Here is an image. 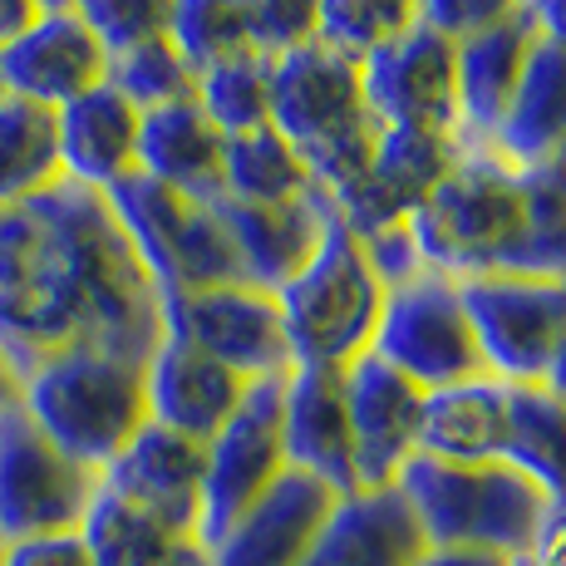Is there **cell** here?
<instances>
[{
	"label": "cell",
	"instance_id": "cell-1",
	"mask_svg": "<svg viewBox=\"0 0 566 566\" xmlns=\"http://www.w3.org/2000/svg\"><path fill=\"white\" fill-rule=\"evenodd\" d=\"M163 340V296L104 192L54 182L0 207V355L35 365L64 345L144 360Z\"/></svg>",
	"mask_w": 566,
	"mask_h": 566
},
{
	"label": "cell",
	"instance_id": "cell-2",
	"mask_svg": "<svg viewBox=\"0 0 566 566\" xmlns=\"http://www.w3.org/2000/svg\"><path fill=\"white\" fill-rule=\"evenodd\" d=\"M20 409L74 463L104 473L128 439L148 423L144 360L64 345L20 369Z\"/></svg>",
	"mask_w": 566,
	"mask_h": 566
},
{
	"label": "cell",
	"instance_id": "cell-3",
	"mask_svg": "<svg viewBox=\"0 0 566 566\" xmlns=\"http://www.w3.org/2000/svg\"><path fill=\"white\" fill-rule=\"evenodd\" d=\"M271 128L306 163L325 198H345L375 154L379 124L365 104L360 64L325 45H301L271 60Z\"/></svg>",
	"mask_w": 566,
	"mask_h": 566
},
{
	"label": "cell",
	"instance_id": "cell-4",
	"mask_svg": "<svg viewBox=\"0 0 566 566\" xmlns=\"http://www.w3.org/2000/svg\"><path fill=\"white\" fill-rule=\"evenodd\" d=\"M395 488L419 522L423 547H463L493 557H522L552 503L532 478H522L503 459L439 463L413 453Z\"/></svg>",
	"mask_w": 566,
	"mask_h": 566
},
{
	"label": "cell",
	"instance_id": "cell-5",
	"mask_svg": "<svg viewBox=\"0 0 566 566\" xmlns=\"http://www.w3.org/2000/svg\"><path fill=\"white\" fill-rule=\"evenodd\" d=\"M276 306L291 365L345 369L369 350L379 306H385V286L365 261L360 237L345 227L335 207L325 217L321 247L311 252V261L276 291Z\"/></svg>",
	"mask_w": 566,
	"mask_h": 566
},
{
	"label": "cell",
	"instance_id": "cell-6",
	"mask_svg": "<svg viewBox=\"0 0 566 566\" xmlns=\"http://www.w3.org/2000/svg\"><path fill=\"white\" fill-rule=\"evenodd\" d=\"M423 266L443 276L503 271L522 237V178L493 148H463L449 178L409 217Z\"/></svg>",
	"mask_w": 566,
	"mask_h": 566
},
{
	"label": "cell",
	"instance_id": "cell-7",
	"mask_svg": "<svg viewBox=\"0 0 566 566\" xmlns=\"http://www.w3.org/2000/svg\"><path fill=\"white\" fill-rule=\"evenodd\" d=\"M369 355H379L419 389H443L488 375L459 301V281L443 271H419L405 286L385 291Z\"/></svg>",
	"mask_w": 566,
	"mask_h": 566
},
{
	"label": "cell",
	"instance_id": "cell-8",
	"mask_svg": "<svg viewBox=\"0 0 566 566\" xmlns=\"http://www.w3.org/2000/svg\"><path fill=\"white\" fill-rule=\"evenodd\" d=\"M463 315L473 325L483 369L503 385H542L552 350L566 335V286L517 271H488L459 281Z\"/></svg>",
	"mask_w": 566,
	"mask_h": 566
},
{
	"label": "cell",
	"instance_id": "cell-9",
	"mask_svg": "<svg viewBox=\"0 0 566 566\" xmlns=\"http://www.w3.org/2000/svg\"><path fill=\"white\" fill-rule=\"evenodd\" d=\"M99 493V473L60 453L25 409L0 413V542L80 532Z\"/></svg>",
	"mask_w": 566,
	"mask_h": 566
},
{
	"label": "cell",
	"instance_id": "cell-10",
	"mask_svg": "<svg viewBox=\"0 0 566 566\" xmlns=\"http://www.w3.org/2000/svg\"><path fill=\"white\" fill-rule=\"evenodd\" d=\"M281 379L261 375L247 385L232 419L207 439V473H202V517L198 547L207 552L247 507L286 473V443H281Z\"/></svg>",
	"mask_w": 566,
	"mask_h": 566
},
{
	"label": "cell",
	"instance_id": "cell-11",
	"mask_svg": "<svg viewBox=\"0 0 566 566\" xmlns=\"http://www.w3.org/2000/svg\"><path fill=\"white\" fill-rule=\"evenodd\" d=\"M163 335L188 340L192 350L212 355L242 379L286 375V331H281V306L271 291L252 281L232 286H207L163 296Z\"/></svg>",
	"mask_w": 566,
	"mask_h": 566
},
{
	"label": "cell",
	"instance_id": "cell-12",
	"mask_svg": "<svg viewBox=\"0 0 566 566\" xmlns=\"http://www.w3.org/2000/svg\"><path fill=\"white\" fill-rule=\"evenodd\" d=\"M360 90L379 128H439L459 134V74L453 40L413 25L360 60ZM463 144V138H459Z\"/></svg>",
	"mask_w": 566,
	"mask_h": 566
},
{
	"label": "cell",
	"instance_id": "cell-13",
	"mask_svg": "<svg viewBox=\"0 0 566 566\" xmlns=\"http://www.w3.org/2000/svg\"><path fill=\"white\" fill-rule=\"evenodd\" d=\"M340 379H345V419H350V453H355V493L395 488L405 463L419 453L423 389L369 350L345 365Z\"/></svg>",
	"mask_w": 566,
	"mask_h": 566
},
{
	"label": "cell",
	"instance_id": "cell-14",
	"mask_svg": "<svg viewBox=\"0 0 566 566\" xmlns=\"http://www.w3.org/2000/svg\"><path fill=\"white\" fill-rule=\"evenodd\" d=\"M463 144L459 134L439 128H379L375 154H369L360 182L345 198H335V212L345 217L355 237L389 222H409L433 188L449 178Z\"/></svg>",
	"mask_w": 566,
	"mask_h": 566
},
{
	"label": "cell",
	"instance_id": "cell-15",
	"mask_svg": "<svg viewBox=\"0 0 566 566\" xmlns=\"http://www.w3.org/2000/svg\"><path fill=\"white\" fill-rule=\"evenodd\" d=\"M202 473H207V443L182 439V433L148 419L144 429L118 449V459L99 473V488H108V493L124 497V503L144 507L163 527L198 542Z\"/></svg>",
	"mask_w": 566,
	"mask_h": 566
},
{
	"label": "cell",
	"instance_id": "cell-16",
	"mask_svg": "<svg viewBox=\"0 0 566 566\" xmlns=\"http://www.w3.org/2000/svg\"><path fill=\"white\" fill-rule=\"evenodd\" d=\"M108 70L104 45L90 35L74 10L60 15H40L30 30L0 45V94H15L40 108H64L80 94L99 90Z\"/></svg>",
	"mask_w": 566,
	"mask_h": 566
},
{
	"label": "cell",
	"instance_id": "cell-17",
	"mask_svg": "<svg viewBox=\"0 0 566 566\" xmlns=\"http://www.w3.org/2000/svg\"><path fill=\"white\" fill-rule=\"evenodd\" d=\"M335 497L340 493L315 483L311 473L286 468L202 557L207 566H296L306 557L315 527L335 507Z\"/></svg>",
	"mask_w": 566,
	"mask_h": 566
},
{
	"label": "cell",
	"instance_id": "cell-18",
	"mask_svg": "<svg viewBox=\"0 0 566 566\" xmlns=\"http://www.w3.org/2000/svg\"><path fill=\"white\" fill-rule=\"evenodd\" d=\"M345 369L291 365L281 379V443L286 468H301L331 493H355L350 419H345Z\"/></svg>",
	"mask_w": 566,
	"mask_h": 566
},
{
	"label": "cell",
	"instance_id": "cell-19",
	"mask_svg": "<svg viewBox=\"0 0 566 566\" xmlns=\"http://www.w3.org/2000/svg\"><path fill=\"white\" fill-rule=\"evenodd\" d=\"M247 385H252V379H242L237 369H227L222 360H212V355L192 350L188 340H172V335H163L158 350L148 355V365H144L148 419L182 433V439H198V443H207L232 419Z\"/></svg>",
	"mask_w": 566,
	"mask_h": 566
},
{
	"label": "cell",
	"instance_id": "cell-20",
	"mask_svg": "<svg viewBox=\"0 0 566 566\" xmlns=\"http://www.w3.org/2000/svg\"><path fill=\"white\" fill-rule=\"evenodd\" d=\"M212 207L222 217L227 237H232L247 281L276 296L311 261L315 247H321L325 217H331L335 202L315 188L311 198L281 202V207H252V202H232V198H212Z\"/></svg>",
	"mask_w": 566,
	"mask_h": 566
},
{
	"label": "cell",
	"instance_id": "cell-21",
	"mask_svg": "<svg viewBox=\"0 0 566 566\" xmlns=\"http://www.w3.org/2000/svg\"><path fill=\"white\" fill-rule=\"evenodd\" d=\"M537 45L527 6L507 15L503 25H488L453 45V74H459V138L463 148H493V134L507 114L522 64Z\"/></svg>",
	"mask_w": 566,
	"mask_h": 566
},
{
	"label": "cell",
	"instance_id": "cell-22",
	"mask_svg": "<svg viewBox=\"0 0 566 566\" xmlns=\"http://www.w3.org/2000/svg\"><path fill=\"white\" fill-rule=\"evenodd\" d=\"M423 552V532L413 522L399 488L345 493L315 527L306 557L296 566H409Z\"/></svg>",
	"mask_w": 566,
	"mask_h": 566
},
{
	"label": "cell",
	"instance_id": "cell-23",
	"mask_svg": "<svg viewBox=\"0 0 566 566\" xmlns=\"http://www.w3.org/2000/svg\"><path fill=\"white\" fill-rule=\"evenodd\" d=\"M138 124H144V114L108 84L54 108L60 178L94 192H108L114 182H124L128 172H138Z\"/></svg>",
	"mask_w": 566,
	"mask_h": 566
},
{
	"label": "cell",
	"instance_id": "cell-24",
	"mask_svg": "<svg viewBox=\"0 0 566 566\" xmlns=\"http://www.w3.org/2000/svg\"><path fill=\"white\" fill-rule=\"evenodd\" d=\"M222 148L227 134L198 99L148 108L138 124V172L182 198L212 202L222 192Z\"/></svg>",
	"mask_w": 566,
	"mask_h": 566
},
{
	"label": "cell",
	"instance_id": "cell-25",
	"mask_svg": "<svg viewBox=\"0 0 566 566\" xmlns=\"http://www.w3.org/2000/svg\"><path fill=\"white\" fill-rule=\"evenodd\" d=\"M493 154L513 168L566 158V45L537 35L503 124L493 134Z\"/></svg>",
	"mask_w": 566,
	"mask_h": 566
},
{
	"label": "cell",
	"instance_id": "cell-26",
	"mask_svg": "<svg viewBox=\"0 0 566 566\" xmlns=\"http://www.w3.org/2000/svg\"><path fill=\"white\" fill-rule=\"evenodd\" d=\"M503 453V379L478 375L443 389H423L419 459L497 463Z\"/></svg>",
	"mask_w": 566,
	"mask_h": 566
},
{
	"label": "cell",
	"instance_id": "cell-27",
	"mask_svg": "<svg viewBox=\"0 0 566 566\" xmlns=\"http://www.w3.org/2000/svg\"><path fill=\"white\" fill-rule=\"evenodd\" d=\"M80 537L90 552V566H207L192 537L163 527L158 517L114 497L108 488L94 493L90 513L80 522Z\"/></svg>",
	"mask_w": 566,
	"mask_h": 566
},
{
	"label": "cell",
	"instance_id": "cell-28",
	"mask_svg": "<svg viewBox=\"0 0 566 566\" xmlns=\"http://www.w3.org/2000/svg\"><path fill=\"white\" fill-rule=\"evenodd\" d=\"M497 459L532 478L552 503L566 497V405L547 385H503V453Z\"/></svg>",
	"mask_w": 566,
	"mask_h": 566
},
{
	"label": "cell",
	"instance_id": "cell-29",
	"mask_svg": "<svg viewBox=\"0 0 566 566\" xmlns=\"http://www.w3.org/2000/svg\"><path fill=\"white\" fill-rule=\"evenodd\" d=\"M315 182L301 154L276 134L271 124L232 134L222 148V192L217 198L252 202V207H281L311 198Z\"/></svg>",
	"mask_w": 566,
	"mask_h": 566
},
{
	"label": "cell",
	"instance_id": "cell-30",
	"mask_svg": "<svg viewBox=\"0 0 566 566\" xmlns=\"http://www.w3.org/2000/svg\"><path fill=\"white\" fill-rule=\"evenodd\" d=\"M522 178V237L503 271L562 281L566 276V158L517 168Z\"/></svg>",
	"mask_w": 566,
	"mask_h": 566
},
{
	"label": "cell",
	"instance_id": "cell-31",
	"mask_svg": "<svg viewBox=\"0 0 566 566\" xmlns=\"http://www.w3.org/2000/svg\"><path fill=\"white\" fill-rule=\"evenodd\" d=\"M60 182V144L54 114L0 94V207H15Z\"/></svg>",
	"mask_w": 566,
	"mask_h": 566
},
{
	"label": "cell",
	"instance_id": "cell-32",
	"mask_svg": "<svg viewBox=\"0 0 566 566\" xmlns=\"http://www.w3.org/2000/svg\"><path fill=\"white\" fill-rule=\"evenodd\" d=\"M104 84L124 94L138 114L163 108V104L198 99V74H192V64L182 60L168 35H154V40H144V45H128V50L108 54Z\"/></svg>",
	"mask_w": 566,
	"mask_h": 566
},
{
	"label": "cell",
	"instance_id": "cell-33",
	"mask_svg": "<svg viewBox=\"0 0 566 566\" xmlns=\"http://www.w3.org/2000/svg\"><path fill=\"white\" fill-rule=\"evenodd\" d=\"M198 104L227 138L261 128L271 118V60L266 54H232L198 74Z\"/></svg>",
	"mask_w": 566,
	"mask_h": 566
},
{
	"label": "cell",
	"instance_id": "cell-34",
	"mask_svg": "<svg viewBox=\"0 0 566 566\" xmlns=\"http://www.w3.org/2000/svg\"><path fill=\"white\" fill-rule=\"evenodd\" d=\"M413 0H321L315 10V45L360 64L365 54L389 45L413 25Z\"/></svg>",
	"mask_w": 566,
	"mask_h": 566
},
{
	"label": "cell",
	"instance_id": "cell-35",
	"mask_svg": "<svg viewBox=\"0 0 566 566\" xmlns=\"http://www.w3.org/2000/svg\"><path fill=\"white\" fill-rule=\"evenodd\" d=\"M168 40L192 64V74L212 70L232 54H247L242 0H172Z\"/></svg>",
	"mask_w": 566,
	"mask_h": 566
},
{
	"label": "cell",
	"instance_id": "cell-36",
	"mask_svg": "<svg viewBox=\"0 0 566 566\" xmlns=\"http://www.w3.org/2000/svg\"><path fill=\"white\" fill-rule=\"evenodd\" d=\"M74 15L90 25L104 54H118L154 35H168L172 0H74Z\"/></svg>",
	"mask_w": 566,
	"mask_h": 566
},
{
	"label": "cell",
	"instance_id": "cell-37",
	"mask_svg": "<svg viewBox=\"0 0 566 566\" xmlns=\"http://www.w3.org/2000/svg\"><path fill=\"white\" fill-rule=\"evenodd\" d=\"M315 10H321V0H242L247 50L266 54V60H281V54L311 45Z\"/></svg>",
	"mask_w": 566,
	"mask_h": 566
},
{
	"label": "cell",
	"instance_id": "cell-38",
	"mask_svg": "<svg viewBox=\"0 0 566 566\" xmlns=\"http://www.w3.org/2000/svg\"><path fill=\"white\" fill-rule=\"evenodd\" d=\"M522 6H527V0H413V15H419V25H429L433 35L459 45V40L478 35V30L503 25Z\"/></svg>",
	"mask_w": 566,
	"mask_h": 566
},
{
	"label": "cell",
	"instance_id": "cell-39",
	"mask_svg": "<svg viewBox=\"0 0 566 566\" xmlns=\"http://www.w3.org/2000/svg\"><path fill=\"white\" fill-rule=\"evenodd\" d=\"M360 247H365V261L375 266V276H379V286H385V291L405 286V281H413L419 271H429V266H423V252H419V242H413V227L409 222L375 227V232L360 237Z\"/></svg>",
	"mask_w": 566,
	"mask_h": 566
},
{
	"label": "cell",
	"instance_id": "cell-40",
	"mask_svg": "<svg viewBox=\"0 0 566 566\" xmlns=\"http://www.w3.org/2000/svg\"><path fill=\"white\" fill-rule=\"evenodd\" d=\"M6 566H90L80 532H50V537L6 542Z\"/></svg>",
	"mask_w": 566,
	"mask_h": 566
},
{
	"label": "cell",
	"instance_id": "cell-41",
	"mask_svg": "<svg viewBox=\"0 0 566 566\" xmlns=\"http://www.w3.org/2000/svg\"><path fill=\"white\" fill-rule=\"evenodd\" d=\"M522 557H532L537 566H566V497L547 503V517H542L537 537H532V547Z\"/></svg>",
	"mask_w": 566,
	"mask_h": 566
},
{
	"label": "cell",
	"instance_id": "cell-42",
	"mask_svg": "<svg viewBox=\"0 0 566 566\" xmlns=\"http://www.w3.org/2000/svg\"><path fill=\"white\" fill-rule=\"evenodd\" d=\"M513 557H493V552H463V547H423L409 566H507Z\"/></svg>",
	"mask_w": 566,
	"mask_h": 566
},
{
	"label": "cell",
	"instance_id": "cell-43",
	"mask_svg": "<svg viewBox=\"0 0 566 566\" xmlns=\"http://www.w3.org/2000/svg\"><path fill=\"white\" fill-rule=\"evenodd\" d=\"M40 20V6L35 0H0V45L15 40L20 30H30Z\"/></svg>",
	"mask_w": 566,
	"mask_h": 566
},
{
	"label": "cell",
	"instance_id": "cell-44",
	"mask_svg": "<svg viewBox=\"0 0 566 566\" xmlns=\"http://www.w3.org/2000/svg\"><path fill=\"white\" fill-rule=\"evenodd\" d=\"M542 385L552 389V395L566 405V335H562V345L552 350V360H547V375H542Z\"/></svg>",
	"mask_w": 566,
	"mask_h": 566
},
{
	"label": "cell",
	"instance_id": "cell-45",
	"mask_svg": "<svg viewBox=\"0 0 566 566\" xmlns=\"http://www.w3.org/2000/svg\"><path fill=\"white\" fill-rule=\"evenodd\" d=\"M15 405H20V375H15V365L0 355V413L15 409Z\"/></svg>",
	"mask_w": 566,
	"mask_h": 566
},
{
	"label": "cell",
	"instance_id": "cell-46",
	"mask_svg": "<svg viewBox=\"0 0 566 566\" xmlns=\"http://www.w3.org/2000/svg\"><path fill=\"white\" fill-rule=\"evenodd\" d=\"M40 15H60V10H74V0H35Z\"/></svg>",
	"mask_w": 566,
	"mask_h": 566
},
{
	"label": "cell",
	"instance_id": "cell-47",
	"mask_svg": "<svg viewBox=\"0 0 566 566\" xmlns=\"http://www.w3.org/2000/svg\"><path fill=\"white\" fill-rule=\"evenodd\" d=\"M507 566H537V562H532V557H513V562H507Z\"/></svg>",
	"mask_w": 566,
	"mask_h": 566
},
{
	"label": "cell",
	"instance_id": "cell-48",
	"mask_svg": "<svg viewBox=\"0 0 566 566\" xmlns=\"http://www.w3.org/2000/svg\"><path fill=\"white\" fill-rule=\"evenodd\" d=\"M0 566H6V542H0Z\"/></svg>",
	"mask_w": 566,
	"mask_h": 566
},
{
	"label": "cell",
	"instance_id": "cell-49",
	"mask_svg": "<svg viewBox=\"0 0 566 566\" xmlns=\"http://www.w3.org/2000/svg\"><path fill=\"white\" fill-rule=\"evenodd\" d=\"M562 286H566V276H562Z\"/></svg>",
	"mask_w": 566,
	"mask_h": 566
}]
</instances>
